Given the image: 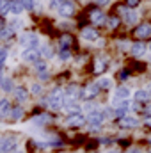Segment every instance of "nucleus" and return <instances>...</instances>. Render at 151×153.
<instances>
[{
    "instance_id": "1",
    "label": "nucleus",
    "mask_w": 151,
    "mask_h": 153,
    "mask_svg": "<svg viewBox=\"0 0 151 153\" xmlns=\"http://www.w3.org/2000/svg\"><path fill=\"white\" fill-rule=\"evenodd\" d=\"M105 117L103 114L100 112V109L98 111H94V112H89V114H85V126L89 128V132H93V134H100L101 130H103V126H105Z\"/></svg>"
},
{
    "instance_id": "2",
    "label": "nucleus",
    "mask_w": 151,
    "mask_h": 153,
    "mask_svg": "<svg viewBox=\"0 0 151 153\" xmlns=\"http://www.w3.org/2000/svg\"><path fill=\"white\" fill-rule=\"evenodd\" d=\"M46 107H50L52 111H61L64 109V89L55 87L53 91H50L48 98H46Z\"/></svg>"
},
{
    "instance_id": "3",
    "label": "nucleus",
    "mask_w": 151,
    "mask_h": 153,
    "mask_svg": "<svg viewBox=\"0 0 151 153\" xmlns=\"http://www.w3.org/2000/svg\"><path fill=\"white\" fill-rule=\"evenodd\" d=\"M20 150V141L13 134L0 135V153H16Z\"/></svg>"
},
{
    "instance_id": "4",
    "label": "nucleus",
    "mask_w": 151,
    "mask_h": 153,
    "mask_svg": "<svg viewBox=\"0 0 151 153\" xmlns=\"http://www.w3.org/2000/svg\"><path fill=\"white\" fill-rule=\"evenodd\" d=\"M114 125L119 128V130H135L141 126V117L133 114H128L124 117H119V119H114Z\"/></svg>"
},
{
    "instance_id": "5",
    "label": "nucleus",
    "mask_w": 151,
    "mask_h": 153,
    "mask_svg": "<svg viewBox=\"0 0 151 153\" xmlns=\"http://www.w3.org/2000/svg\"><path fill=\"white\" fill-rule=\"evenodd\" d=\"M66 126L73 128V130H80L85 126V114L84 112H73V114L66 116Z\"/></svg>"
},
{
    "instance_id": "6",
    "label": "nucleus",
    "mask_w": 151,
    "mask_h": 153,
    "mask_svg": "<svg viewBox=\"0 0 151 153\" xmlns=\"http://www.w3.org/2000/svg\"><path fill=\"white\" fill-rule=\"evenodd\" d=\"M82 96V89L78 85H68L64 89V103H76Z\"/></svg>"
},
{
    "instance_id": "7",
    "label": "nucleus",
    "mask_w": 151,
    "mask_h": 153,
    "mask_svg": "<svg viewBox=\"0 0 151 153\" xmlns=\"http://www.w3.org/2000/svg\"><path fill=\"white\" fill-rule=\"evenodd\" d=\"M100 93H101V89H100L98 82H93V84H89L87 87L82 89V96H80V98H84L85 102H93Z\"/></svg>"
},
{
    "instance_id": "8",
    "label": "nucleus",
    "mask_w": 151,
    "mask_h": 153,
    "mask_svg": "<svg viewBox=\"0 0 151 153\" xmlns=\"http://www.w3.org/2000/svg\"><path fill=\"white\" fill-rule=\"evenodd\" d=\"M75 2L73 0H62L59 5H57V11H59V14L62 16V18H70V16H73L75 14Z\"/></svg>"
},
{
    "instance_id": "9",
    "label": "nucleus",
    "mask_w": 151,
    "mask_h": 153,
    "mask_svg": "<svg viewBox=\"0 0 151 153\" xmlns=\"http://www.w3.org/2000/svg\"><path fill=\"white\" fill-rule=\"evenodd\" d=\"M20 43H21V46H25V48H38L39 38H38V34L27 32V34H23V36L20 38Z\"/></svg>"
},
{
    "instance_id": "10",
    "label": "nucleus",
    "mask_w": 151,
    "mask_h": 153,
    "mask_svg": "<svg viewBox=\"0 0 151 153\" xmlns=\"http://www.w3.org/2000/svg\"><path fill=\"white\" fill-rule=\"evenodd\" d=\"M52 121H53V117H52V114H48V112H41V114L32 117V125H36L39 128H46L48 125H52Z\"/></svg>"
},
{
    "instance_id": "11",
    "label": "nucleus",
    "mask_w": 151,
    "mask_h": 153,
    "mask_svg": "<svg viewBox=\"0 0 151 153\" xmlns=\"http://www.w3.org/2000/svg\"><path fill=\"white\" fill-rule=\"evenodd\" d=\"M21 57H23V61H27V62H38L41 61L39 57H41V53H39L38 48H25L23 50V53H21Z\"/></svg>"
},
{
    "instance_id": "12",
    "label": "nucleus",
    "mask_w": 151,
    "mask_h": 153,
    "mask_svg": "<svg viewBox=\"0 0 151 153\" xmlns=\"http://www.w3.org/2000/svg\"><path fill=\"white\" fill-rule=\"evenodd\" d=\"M11 109H13V103L7 98H0V119H7L11 114Z\"/></svg>"
},
{
    "instance_id": "13",
    "label": "nucleus",
    "mask_w": 151,
    "mask_h": 153,
    "mask_svg": "<svg viewBox=\"0 0 151 153\" xmlns=\"http://www.w3.org/2000/svg\"><path fill=\"white\" fill-rule=\"evenodd\" d=\"M133 34H135L139 39L151 38V25H150V23H142V25H139V27L135 29V32H133Z\"/></svg>"
},
{
    "instance_id": "14",
    "label": "nucleus",
    "mask_w": 151,
    "mask_h": 153,
    "mask_svg": "<svg viewBox=\"0 0 151 153\" xmlns=\"http://www.w3.org/2000/svg\"><path fill=\"white\" fill-rule=\"evenodd\" d=\"M23 116H25V109H23V105H13V109H11V114H9V119L11 121H21L23 119Z\"/></svg>"
},
{
    "instance_id": "15",
    "label": "nucleus",
    "mask_w": 151,
    "mask_h": 153,
    "mask_svg": "<svg viewBox=\"0 0 151 153\" xmlns=\"http://www.w3.org/2000/svg\"><path fill=\"white\" fill-rule=\"evenodd\" d=\"M89 20L93 23H103L105 22V14H103V11L100 7H94V9L89 11Z\"/></svg>"
},
{
    "instance_id": "16",
    "label": "nucleus",
    "mask_w": 151,
    "mask_h": 153,
    "mask_svg": "<svg viewBox=\"0 0 151 153\" xmlns=\"http://www.w3.org/2000/svg\"><path fill=\"white\" fill-rule=\"evenodd\" d=\"M13 94H14V98H16V102H18V103H23V102H27V100H29V91H27L23 85L14 87Z\"/></svg>"
},
{
    "instance_id": "17",
    "label": "nucleus",
    "mask_w": 151,
    "mask_h": 153,
    "mask_svg": "<svg viewBox=\"0 0 151 153\" xmlns=\"http://www.w3.org/2000/svg\"><path fill=\"white\" fill-rule=\"evenodd\" d=\"M130 96H132V91L128 89V87H117L115 89V93H114V100H130Z\"/></svg>"
},
{
    "instance_id": "18",
    "label": "nucleus",
    "mask_w": 151,
    "mask_h": 153,
    "mask_svg": "<svg viewBox=\"0 0 151 153\" xmlns=\"http://www.w3.org/2000/svg\"><path fill=\"white\" fill-rule=\"evenodd\" d=\"M82 38L87 39V41H96L100 36H98V30H96V29H93V27H85V29L82 30Z\"/></svg>"
},
{
    "instance_id": "19",
    "label": "nucleus",
    "mask_w": 151,
    "mask_h": 153,
    "mask_svg": "<svg viewBox=\"0 0 151 153\" xmlns=\"http://www.w3.org/2000/svg\"><path fill=\"white\" fill-rule=\"evenodd\" d=\"M36 70H38V75L41 80H48V66H46V62L38 61L36 62Z\"/></svg>"
},
{
    "instance_id": "20",
    "label": "nucleus",
    "mask_w": 151,
    "mask_h": 153,
    "mask_svg": "<svg viewBox=\"0 0 151 153\" xmlns=\"http://www.w3.org/2000/svg\"><path fill=\"white\" fill-rule=\"evenodd\" d=\"M121 13H123V18H124V22H126L128 25H133V23L137 22V14H135L132 9H123Z\"/></svg>"
},
{
    "instance_id": "21",
    "label": "nucleus",
    "mask_w": 151,
    "mask_h": 153,
    "mask_svg": "<svg viewBox=\"0 0 151 153\" xmlns=\"http://www.w3.org/2000/svg\"><path fill=\"white\" fill-rule=\"evenodd\" d=\"M130 48H132V55H135V57H142L146 53V45H142V43H133Z\"/></svg>"
},
{
    "instance_id": "22",
    "label": "nucleus",
    "mask_w": 151,
    "mask_h": 153,
    "mask_svg": "<svg viewBox=\"0 0 151 153\" xmlns=\"http://www.w3.org/2000/svg\"><path fill=\"white\" fill-rule=\"evenodd\" d=\"M0 87H2L4 93H13V91H14V82H13L11 78H2Z\"/></svg>"
},
{
    "instance_id": "23",
    "label": "nucleus",
    "mask_w": 151,
    "mask_h": 153,
    "mask_svg": "<svg viewBox=\"0 0 151 153\" xmlns=\"http://www.w3.org/2000/svg\"><path fill=\"white\" fill-rule=\"evenodd\" d=\"M98 85H100V89H103V91H110V89H112V80L103 76V78L98 80Z\"/></svg>"
},
{
    "instance_id": "24",
    "label": "nucleus",
    "mask_w": 151,
    "mask_h": 153,
    "mask_svg": "<svg viewBox=\"0 0 151 153\" xmlns=\"http://www.w3.org/2000/svg\"><path fill=\"white\" fill-rule=\"evenodd\" d=\"M71 45H73V38H71V36L66 34V36L61 38V48H62V50H70Z\"/></svg>"
},
{
    "instance_id": "25",
    "label": "nucleus",
    "mask_w": 151,
    "mask_h": 153,
    "mask_svg": "<svg viewBox=\"0 0 151 153\" xmlns=\"http://www.w3.org/2000/svg\"><path fill=\"white\" fill-rule=\"evenodd\" d=\"M11 5H13V0H0V13L2 14L11 13Z\"/></svg>"
},
{
    "instance_id": "26",
    "label": "nucleus",
    "mask_w": 151,
    "mask_h": 153,
    "mask_svg": "<svg viewBox=\"0 0 151 153\" xmlns=\"http://www.w3.org/2000/svg\"><path fill=\"white\" fill-rule=\"evenodd\" d=\"M39 53H41V57H46V59H50V57H53V50L48 46V45H44L41 50H39Z\"/></svg>"
},
{
    "instance_id": "27",
    "label": "nucleus",
    "mask_w": 151,
    "mask_h": 153,
    "mask_svg": "<svg viewBox=\"0 0 151 153\" xmlns=\"http://www.w3.org/2000/svg\"><path fill=\"white\" fill-rule=\"evenodd\" d=\"M21 11H23L21 2H13V5H11V13H13V14H20Z\"/></svg>"
},
{
    "instance_id": "28",
    "label": "nucleus",
    "mask_w": 151,
    "mask_h": 153,
    "mask_svg": "<svg viewBox=\"0 0 151 153\" xmlns=\"http://www.w3.org/2000/svg\"><path fill=\"white\" fill-rule=\"evenodd\" d=\"M141 125H142L144 128H148V130H151V114H148V116H142V119H141Z\"/></svg>"
},
{
    "instance_id": "29",
    "label": "nucleus",
    "mask_w": 151,
    "mask_h": 153,
    "mask_svg": "<svg viewBox=\"0 0 151 153\" xmlns=\"http://www.w3.org/2000/svg\"><path fill=\"white\" fill-rule=\"evenodd\" d=\"M105 68H107V64H105V62H101V59H96V64H94V71H96V73H101Z\"/></svg>"
},
{
    "instance_id": "30",
    "label": "nucleus",
    "mask_w": 151,
    "mask_h": 153,
    "mask_svg": "<svg viewBox=\"0 0 151 153\" xmlns=\"http://www.w3.org/2000/svg\"><path fill=\"white\" fill-rule=\"evenodd\" d=\"M13 32H14L13 29H2L0 30V39H9L13 36Z\"/></svg>"
},
{
    "instance_id": "31",
    "label": "nucleus",
    "mask_w": 151,
    "mask_h": 153,
    "mask_svg": "<svg viewBox=\"0 0 151 153\" xmlns=\"http://www.w3.org/2000/svg\"><path fill=\"white\" fill-rule=\"evenodd\" d=\"M20 2H21L23 9H27V11H32L34 9V0H20Z\"/></svg>"
},
{
    "instance_id": "32",
    "label": "nucleus",
    "mask_w": 151,
    "mask_h": 153,
    "mask_svg": "<svg viewBox=\"0 0 151 153\" xmlns=\"http://www.w3.org/2000/svg\"><path fill=\"white\" fill-rule=\"evenodd\" d=\"M30 91H32V94H34V96H39V94L43 93V87H41V84H32Z\"/></svg>"
},
{
    "instance_id": "33",
    "label": "nucleus",
    "mask_w": 151,
    "mask_h": 153,
    "mask_svg": "<svg viewBox=\"0 0 151 153\" xmlns=\"http://www.w3.org/2000/svg\"><path fill=\"white\" fill-rule=\"evenodd\" d=\"M144 152H146V150L141 148V146H130V148H126L124 153H144Z\"/></svg>"
},
{
    "instance_id": "34",
    "label": "nucleus",
    "mask_w": 151,
    "mask_h": 153,
    "mask_svg": "<svg viewBox=\"0 0 151 153\" xmlns=\"http://www.w3.org/2000/svg\"><path fill=\"white\" fill-rule=\"evenodd\" d=\"M5 59H7V50L5 48H0V66H4Z\"/></svg>"
},
{
    "instance_id": "35",
    "label": "nucleus",
    "mask_w": 151,
    "mask_h": 153,
    "mask_svg": "<svg viewBox=\"0 0 151 153\" xmlns=\"http://www.w3.org/2000/svg\"><path fill=\"white\" fill-rule=\"evenodd\" d=\"M117 25H119V18H117V16H112L110 22H109V27H110V29H115Z\"/></svg>"
},
{
    "instance_id": "36",
    "label": "nucleus",
    "mask_w": 151,
    "mask_h": 153,
    "mask_svg": "<svg viewBox=\"0 0 151 153\" xmlns=\"http://www.w3.org/2000/svg\"><path fill=\"white\" fill-rule=\"evenodd\" d=\"M59 57H61L62 61L70 59V50H62V48H61V52H59Z\"/></svg>"
},
{
    "instance_id": "37",
    "label": "nucleus",
    "mask_w": 151,
    "mask_h": 153,
    "mask_svg": "<svg viewBox=\"0 0 151 153\" xmlns=\"http://www.w3.org/2000/svg\"><path fill=\"white\" fill-rule=\"evenodd\" d=\"M141 4V0H126V5H128V9H133V7H137Z\"/></svg>"
},
{
    "instance_id": "38",
    "label": "nucleus",
    "mask_w": 151,
    "mask_h": 153,
    "mask_svg": "<svg viewBox=\"0 0 151 153\" xmlns=\"http://www.w3.org/2000/svg\"><path fill=\"white\" fill-rule=\"evenodd\" d=\"M103 153H124L121 148H109V150H105Z\"/></svg>"
},
{
    "instance_id": "39",
    "label": "nucleus",
    "mask_w": 151,
    "mask_h": 153,
    "mask_svg": "<svg viewBox=\"0 0 151 153\" xmlns=\"http://www.w3.org/2000/svg\"><path fill=\"white\" fill-rule=\"evenodd\" d=\"M62 0H50V7H53V9H57V5L61 4Z\"/></svg>"
},
{
    "instance_id": "40",
    "label": "nucleus",
    "mask_w": 151,
    "mask_h": 153,
    "mask_svg": "<svg viewBox=\"0 0 151 153\" xmlns=\"http://www.w3.org/2000/svg\"><path fill=\"white\" fill-rule=\"evenodd\" d=\"M98 2V5H107V4H110V0H96Z\"/></svg>"
},
{
    "instance_id": "41",
    "label": "nucleus",
    "mask_w": 151,
    "mask_h": 153,
    "mask_svg": "<svg viewBox=\"0 0 151 153\" xmlns=\"http://www.w3.org/2000/svg\"><path fill=\"white\" fill-rule=\"evenodd\" d=\"M146 93L150 94V98H151V84H148V85H146Z\"/></svg>"
},
{
    "instance_id": "42",
    "label": "nucleus",
    "mask_w": 151,
    "mask_h": 153,
    "mask_svg": "<svg viewBox=\"0 0 151 153\" xmlns=\"http://www.w3.org/2000/svg\"><path fill=\"white\" fill-rule=\"evenodd\" d=\"M4 25H5V20H4V18H0V30L4 29Z\"/></svg>"
},
{
    "instance_id": "43",
    "label": "nucleus",
    "mask_w": 151,
    "mask_h": 153,
    "mask_svg": "<svg viewBox=\"0 0 151 153\" xmlns=\"http://www.w3.org/2000/svg\"><path fill=\"white\" fill-rule=\"evenodd\" d=\"M146 143H148V146L151 148V137H148V141H146Z\"/></svg>"
},
{
    "instance_id": "44",
    "label": "nucleus",
    "mask_w": 151,
    "mask_h": 153,
    "mask_svg": "<svg viewBox=\"0 0 151 153\" xmlns=\"http://www.w3.org/2000/svg\"><path fill=\"white\" fill-rule=\"evenodd\" d=\"M2 78H4V76H2V66H0V82H2Z\"/></svg>"
},
{
    "instance_id": "45",
    "label": "nucleus",
    "mask_w": 151,
    "mask_h": 153,
    "mask_svg": "<svg viewBox=\"0 0 151 153\" xmlns=\"http://www.w3.org/2000/svg\"><path fill=\"white\" fill-rule=\"evenodd\" d=\"M144 153H151V148H148V150H146V152H144Z\"/></svg>"
},
{
    "instance_id": "46",
    "label": "nucleus",
    "mask_w": 151,
    "mask_h": 153,
    "mask_svg": "<svg viewBox=\"0 0 151 153\" xmlns=\"http://www.w3.org/2000/svg\"><path fill=\"white\" fill-rule=\"evenodd\" d=\"M16 153H25V152H23V150H18V152H16Z\"/></svg>"
},
{
    "instance_id": "47",
    "label": "nucleus",
    "mask_w": 151,
    "mask_h": 153,
    "mask_svg": "<svg viewBox=\"0 0 151 153\" xmlns=\"http://www.w3.org/2000/svg\"><path fill=\"white\" fill-rule=\"evenodd\" d=\"M150 50H151V43H150Z\"/></svg>"
}]
</instances>
